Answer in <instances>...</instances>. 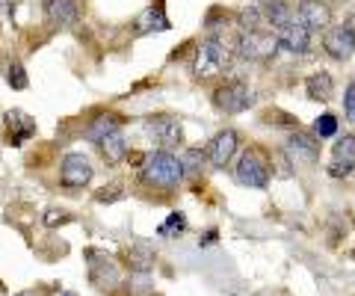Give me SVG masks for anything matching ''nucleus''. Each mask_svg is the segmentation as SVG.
Instances as JSON below:
<instances>
[{
    "label": "nucleus",
    "mask_w": 355,
    "mask_h": 296,
    "mask_svg": "<svg viewBox=\"0 0 355 296\" xmlns=\"http://www.w3.org/2000/svg\"><path fill=\"white\" fill-rule=\"evenodd\" d=\"M275 36H279L282 51L296 53V57H302V53H308V48H311V30L302 24V21H293V24L275 30Z\"/></svg>",
    "instance_id": "nucleus-11"
},
{
    "label": "nucleus",
    "mask_w": 355,
    "mask_h": 296,
    "mask_svg": "<svg viewBox=\"0 0 355 296\" xmlns=\"http://www.w3.org/2000/svg\"><path fill=\"white\" fill-rule=\"evenodd\" d=\"M92 258V267H89V276H92V281L98 284V288H116L119 284V267L113 264V261H107V258H98V255H89Z\"/></svg>",
    "instance_id": "nucleus-16"
},
{
    "label": "nucleus",
    "mask_w": 355,
    "mask_h": 296,
    "mask_svg": "<svg viewBox=\"0 0 355 296\" xmlns=\"http://www.w3.org/2000/svg\"><path fill=\"white\" fill-rule=\"evenodd\" d=\"M338 134V119L331 116V113H326V116H320L317 122H314V137H320V139H326V137H335Z\"/></svg>",
    "instance_id": "nucleus-24"
},
{
    "label": "nucleus",
    "mask_w": 355,
    "mask_h": 296,
    "mask_svg": "<svg viewBox=\"0 0 355 296\" xmlns=\"http://www.w3.org/2000/svg\"><path fill=\"white\" fill-rule=\"evenodd\" d=\"M263 18L270 21L275 30H282L287 24H293V21H299L296 12H293V6L284 3V0H266L263 3Z\"/></svg>",
    "instance_id": "nucleus-18"
},
{
    "label": "nucleus",
    "mask_w": 355,
    "mask_h": 296,
    "mask_svg": "<svg viewBox=\"0 0 355 296\" xmlns=\"http://www.w3.org/2000/svg\"><path fill=\"white\" fill-rule=\"evenodd\" d=\"M305 92H308L311 101L326 104V101H331V95H335V80H331L329 71H314L305 80Z\"/></svg>",
    "instance_id": "nucleus-17"
},
{
    "label": "nucleus",
    "mask_w": 355,
    "mask_h": 296,
    "mask_svg": "<svg viewBox=\"0 0 355 296\" xmlns=\"http://www.w3.org/2000/svg\"><path fill=\"white\" fill-rule=\"evenodd\" d=\"M128 258H130V267H133V270H139V272H148V270L154 267V249L146 246V243L133 246Z\"/></svg>",
    "instance_id": "nucleus-23"
},
{
    "label": "nucleus",
    "mask_w": 355,
    "mask_h": 296,
    "mask_svg": "<svg viewBox=\"0 0 355 296\" xmlns=\"http://www.w3.org/2000/svg\"><path fill=\"white\" fill-rule=\"evenodd\" d=\"M237 146H240V137H237V130H219V134L210 139V146H207V160H210V166L214 169H225L231 157L237 155Z\"/></svg>",
    "instance_id": "nucleus-8"
},
{
    "label": "nucleus",
    "mask_w": 355,
    "mask_h": 296,
    "mask_svg": "<svg viewBox=\"0 0 355 296\" xmlns=\"http://www.w3.org/2000/svg\"><path fill=\"white\" fill-rule=\"evenodd\" d=\"M119 125H121V119H119L116 113H101V116H95L92 125L86 128V139L101 142V139H107L110 134H116Z\"/></svg>",
    "instance_id": "nucleus-19"
},
{
    "label": "nucleus",
    "mask_w": 355,
    "mask_h": 296,
    "mask_svg": "<svg viewBox=\"0 0 355 296\" xmlns=\"http://www.w3.org/2000/svg\"><path fill=\"white\" fill-rule=\"evenodd\" d=\"M234 53H237V45H228L225 39H207L202 42V48L196 51V57H193V78L198 80H210V78H219L222 71H228L231 69V60H234Z\"/></svg>",
    "instance_id": "nucleus-1"
},
{
    "label": "nucleus",
    "mask_w": 355,
    "mask_h": 296,
    "mask_svg": "<svg viewBox=\"0 0 355 296\" xmlns=\"http://www.w3.org/2000/svg\"><path fill=\"white\" fill-rule=\"evenodd\" d=\"M237 21H240V30L243 33H249V30H261V24H263V6L261 3H249V6H243L240 9V15H237Z\"/></svg>",
    "instance_id": "nucleus-22"
},
{
    "label": "nucleus",
    "mask_w": 355,
    "mask_h": 296,
    "mask_svg": "<svg viewBox=\"0 0 355 296\" xmlns=\"http://www.w3.org/2000/svg\"><path fill=\"white\" fill-rule=\"evenodd\" d=\"M116 199H121V190H119V187H113V190H101V193L95 195V202H101V204H104V202H116Z\"/></svg>",
    "instance_id": "nucleus-30"
},
{
    "label": "nucleus",
    "mask_w": 355,
    "mask_h": 296,
    "mask_svg": "<svg viewBox=\"0 0 355 296\" xmlns=\"http://www.w3.org/2000/svg\"><path fill=\"white\" fill-rule=\"evenodd\" d=\"M51 296H77V293H71V290H53Z\"/></svg>",
    "instance_id": "nucleus-32"
},
{
    "label": "nucleus",
    "mask_w": 355,
    "mask_h": 296,
    "mask_svg": "<svg viewBox=\"0 0 355 296\" xmlns=\"http://www.w3.org/2000/svg\"><path fill=\"white\" fill-rule=\"evenodd\" d=\"M184 228H187V216L184 214H172L169 219H166V225L160 228V234H181L184 232Z\"/></svg>",
    "instance_id": "nucleus-27"
},
{
    "label": "nucleus",
    "mask_w": 355,
    "mask_h": 296,
    "mask_svg": "<svg viewBox=\"0 0 355 296\" xmlns=\"http://www.w3.org/2000/svg\"><path fill=\"white\" fill-rule=\"evenodd\" d=\"M279 51H282L279 36L266 30L240 33V39H237V53L243 60H272Z\"/></svg>",
    "instance_id": "nucleus-3"
},
{
    "label": "nucleus",
    "mask_w": 355,
    "mask_h": 296,
    "mask_svg": "<svg viewBox=\"0 0 355 296\" xmlns=\"http://www.w3.org/2000/svg\"><path fill=\"white\" fill-rule=\"evenodd\" d=\"M214 240H216V232H207V237H205V243H202V246H210Z\"/></svg>",
    "instance_id": "nucleus-31"
},
{
    "label": "nucleus",
    "mask_w": 355,
    "mask_h": 296,
    "mask_svg": "<svg viewBox=\"0 0 355 296\" xmlns=\"http://www.w3.org/2000/svg\"><path fill=\"white\" fill-rule=\"evenodd\" d=\"M184 160V169H198V166H202V163L207 160V151H202V148H190V151H187V155L181 157Z\"/></svg>",
    "instance_id": "nucleus-26"
},
{
    "label": "nucleus",
    "mask_w": 355,
    "mask_h": 296,
    "mask_svg": "<svg viewBox=\"0 0 355 296\" xmlns=\"http://www.w3.org/2000/svg\"><path fill=\"white\" fill-rule=\"evenodd\" d=\"M98 146H101V155H104V160L110 163V166H116V163H121L128 157V142H125V137H121V130L110 134L107 139L98 142Z\"/></svg>",
    "instance_id": "nucleus-20"
},
{
    "label": "nucleus",
    "mask_w": 355,
    "mask_h": 296,
    "mask_svg": "<svg viewBox=\"0 0 355 296\" xmlns=\"http://www.w3.org/2000/svg\"><path fill=\"white\" fill-rule=\"evenodd\" d=\"M343 113H347V119L355 125V80L347 86V92H343Z\"/></svg>",
    "instance_id": "nucleus-28"
},
{
    "label": "nucleus",
    "mask_w": 355,
    "mask_h": 296,
    "mask_svg": "<svg viewBox=\"0 0 355 296\" xmlns=\"http://www.w3.org/2000/svg\"><path fill=\"white\" fill-rule=\"evenodd\" d=\"M299 21H302L308 30H329L331 9L323 0H299Z\"/></svg>",
    "instance_id": "nucleus-13"
},
{
    "label": "nucleus",
    "mask_w": 355,
    "mask_h": 296,
    "mask_svg": "<svg viewBox=\"0 0 355 296\" xmlns=\"http://www.w3.org/2000/svg\"><path fill=\"white\" fill-rule=\"evenodd\" d=\"M355 169V134H343L335 148H331V163H329V175L331 178H347Z\"/></svg>",
    "instance_id": "nucleus-9"
},
{
    "label": "nucleus",
    "mask_w": 355,
    "mask_h": 296,
    "mask_svg": "<svg viewBox=\"0 0 355 296\" xmlns=\"http://www.w3.org/2000/svg\"><path fill=\"white\" fill-rule=\"evenodd\" d=\"M65 219H69V214H65V211H48V214H44V225L53 228V225L65 223Z\"/></svg>",
    "instance_id": "nucleus-29"
},
{
    "label": "nucleus",
    "mask_w": 355,
    "mask_h": 296,
    "mask_svg": "<svg viewBox=\"0 0 355 296\" xmlns=\"http://www.w3.org/2000/svg\"><path fill=\"white\" fill-rule=\"evenodd\" d=\"M146 137L154 139L157 146L163 148H172L184 139V128H181V119L169 116V113H160V116H151L146 119Z\"/></svg>",
    "instance_id": "nucleus-4"
},
{
    "label": "nucleus",
    "mask_w": 355,
    "mask_h": 296,
    "mask_svg": "<svg viewBox=\"0 0 355 296\" xmlns=\"http://www.w3.org/2000/svg\"><path fill=\"white\" fill-rule=\"evenodd\" d=\"M234 178H237V184H243V187L263 190L266 184H270V169H266V163L254 155V151H246V155L240 157V163H237Z\"/></svg>",
    "instance_id": "nucleus-6"
},
{
    "label": "nucleus",
    "mask_w": 355,
    "mask_h": 296,
    "mask_svg": "<svg viewBox=\"0 0 355 296\" xmlns=\"http://www.w3.org/2000/svg\"><path fill=\"white\" fill-rule=\"evenodd\" d=\"M142 181L151 184V187H160V190H172L184 181V160L169 155V151H154V155L146 157L142 163Z\"/></svg>",
    "instance_id": "nucleus-2"
},
{
    "label": "nucleus",
    "mask_w": 355,
    "mask_h": 296,
    "mask_svg": "<svg viewBox=\"0 0 355 296\" xmlns=\"http://www.w3.org/2000/svg\"><path fill=\"white\" fill-rule=\"evenodd\" d=\"M6 130H9V142L12 146H21V142H27L33 134H36V122L27 116V113H21V110H12V113H6Z\"/></svg>",
    "instance_id": "nucleus-15"
},
{
    "label": "nucleus",
    "mask_w": 355,
    "mask_h": 296,
    "mask_svg": "<svg viewBox=\"0 0 355 296\" xmlns=\"http://www.w3.org/2000/svg\"><path fill=\"white\" fill-rule=\"evenodd\" d=\"M137 30H139V33H151V30L163 33V30H169V18H166L163 6H148L146 12L137 18Z\"/></svg>",
    "instance_id": "nucleus-21"
},
{
    "label": "nucleus",
    "mask_w": 355,
    "mask_h": 296,
    "mask_svg": "<svg viewBox=\"0 0 355 296\" xmlns=\"http://www.w3.org/2000/svg\"><path fill=\"white\" fill-rule=\"evenodd\" d=\"M287 155L302 160V163H317L320 160V142L314 134H305V130H293L291 139H287Z\"/></svg>",
    "instance_id": "nucleus-12"
},
{
    "label": "nucleus",
    "mask_w": 355,
    "mask_h": 296,
    "mask_svg": "<svg viewBox=\"0 0 355 296\" xmlns=\"http://www.w3.org/2000/svg\"><path fill=\"white\" fill-rule=\"evenodd\" d=\"M9 86H12V89H27V71H24V65L21 62H12L9 65Z\"/></svg>",
    "instance_id": "nucleus-25"
},
{
    "label": "nucleus",
    "mask_w": 355,
    "mask_h": 296,
    "mask_svg": "<svg viewBox=\"0 0 355 296\" xmlns=\"http://www.w3.org/2000/svg\"><path fill=\"white\" fill-rule=\"evenodd\" d=\"M92 163H89V157L83 155H69L62 160V169H60V181L65 184V187H86L89 181H92Z\"/></svg>",
    "instance_id": "nucleus-10"
},
{
    "label": "nucleus",
    "mask_w": 355,
    "mask_h": 296,
    "mask_svg": "<svg viewBox=\"0 0 355 296\" xmlns=\"http://www.w3.org/2000/svg\"><path fill=\"white\" fill-rule=\"evenodd\" d=\"M323 48L331 60H349L355 53V30L349 24H335L326 30Z\"/></svg>",
    "instance_id": "nucleus-7"
},
{
    "label": "nucleus",
    "mask_w": 355,
    "mask_h": 296,
    "mask_svg": "<svg viewBox=\"0 0 355 296\" xmlns=\"http://www.w3.org/2000/svg\"><path fill=\"white\" fill-rule=\"evenodd\" d=\"M214 104H216V110H222V113L234 116V113H243V110L252 104V92L243 80H228L225 86H219L214 92Z\"/></svg>",
    "instance_id": "nucleus-5"
},
{
    "label": "nucleus",
    "mask_w": 355,
    "mask_h": 296,
    "mask_svg": "<svg viewBox=\"0 0 355 296\" xmlns=\"http://www.w3.org/2000/svg\"><path fill=\"white\" fill-rule=\"evenodd\" d=\"M6 9H9V0H0V15H3Z\"/></svg>",
    "instance_id": "nucleus-33"
},
{
    "label": "nucleus",
    "mask_w": 355,
    "mask_h": 296,
    "mask_svg": "<svg viewBox=\"0 0 355 296\" xmlns=\"http://www.w3.org/2000/svg\"><path fill=\"white\" fill-rule=\"evenodd\" d=\"M44 9L53 24L60 27H71L80 18V0H44Z\"/></svg>",
    "instance_id": "nucleus-14"
}]
</instances>
